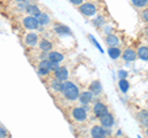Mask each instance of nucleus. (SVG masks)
<instances>
[{"label": "nucleus", "mask_w": 148, "mask_h": 138, "mask_svg": "<svg viewBox=\"0 0 148 138\" xmlns=\"http://www.w3.org/2000/svg\"><path fill=\"white\" fill-rule=\"evenodd\" d=\"M24 25H25L26 29H29V30H37L38 26H40V22H38V20H37L36 16L29 15L24 19Z\"/></svg>", "instance_id": "obj_4"}, {"label": "nucleus", "mask_w": 148, "mask_h": 138, "mask_svg": "<svg viewBox=\"0 0 148 138\" xmlns=\"http://www.w3.org/2000/svg\"><path fill=\"white\" fill-rule=\"evenodd\" d=\"M48 59H51L52 62H56V63H59V62H62L63 59H64V56L62 53H59V52H49V54H48Z\"/></svg>", "instance_id": "obj_11"}, {"label": "nucleus", "mask_w": 148, "mask_h": 138, "mask_svg": "<svg viewBox=\"0 0 148 138\" xmlns=\"http://www.w3.org/2000/svg\"><path fill=\"white\" fill-rule=\"evenodd\" d=\"M38 47L41 48V51H42V52H49V51L52 49V43H51L49 41H47V40L43 38V40L40 41Z\"/></svg>", "instance_id": "obj_12"}, {"label": "nucleus", "mask_w": 148, "mask_h": 138, "mask_svg": "<svg viewBox=\"0 0 148 138\" xmlns=\"http://www.w3.org/2000/svg\"><path fill=\"white\" fill-rule=\"evenodd\" d=\"M146 135H147V136H148V130H147V132H146Z\"/></svg>", "instance_id": "obj_29"}, {"label": "nucleus", "mask_w": 148, "mask_h": 138, "mask_svg": "<svg viewBox=\"0 0 148 138\" xmlns=\"http://www.w3.org/2000/svg\"><path fill=\"white\" fill-rule=\"evenodd\" d=\"M137 118L143 123L145 126L148 125V112L147 111H141L140 113L137 115Z\"/></svg>", "instance_id": "obj_20"}, {"label": "nucleus", "mask_w": 148, "mask_h": 138, "mask_svg": "<svg viewBox=\"0 0 148 138\" xmlns=\"http://www.w3.org/2000/svg\"><path fill=\"white\" fill-rule=\"evenodd\" d=\"M92 111H94V115L96 117H103L104 115H106L109 111H108V106H106L105 104L103 102H96L94 105V109H92Z\"/></svg>", "instance_id": "obj_5"}, {"label": "nucleus", "mask_w": 148, "mask_h": 138, "mask_svg": "<svg viewBox=\"0 0 148 138\" xmlns=\"http://www.w3.org/2000/svg\"><path fill=\"white\" fill-rule=\"evenodd\" d=\"M62 94L66 96L68 100H75L79 98V89L78 86L74 84V83H71V81H66L62 84Z\"/></svg>", "instance_id": "obj_1"}, {"label": "nucleus", "mask_w": 148, "mask_h": 138, "mask_svg": "<svg viewBox=\"0 0 148 138\" xmlns=\"http://www.w3.org/2000/svg\"><path fill=\"white\" fill-rule=\"evenodd\" d=\"M37 20H38L40 25H48V24H49V21H51L49 16L47 15V14H43V12H41L40 15L37 16Z\"/></svg>", "instance_id": "obj_17"}, {"label": "nucleus", "mask_w": 148, "mask_h": 138, "mask_svg": "<svg viewBox=\"0 0 148 138\" xmlns=\"http://www.w3.org/2000/svg\"><path fill=\"white\" fill-rule=\"evenodd\" d=\"M72 116L78 122H84L88 118V113L83 107H74L73 111H72Z\"/></svg>", "instance_id": "obj_3"}, {"label": "nucleus", "mask_w": 148, "mask_h": 138, "mask_svg": "<svg viewBox=\"0 0 148 138\" xmlns=\"http://www.w3.org/2000/svg\"><path fill=\"white\" fill-rule=\"evenodd\" d=\"M109 54H110V57L112 59H116L120 54H121V51L117 48V46H114V47L109 48Z\"/></svg>", "instance_id": "obj_19"}, {"label": "nucleus", "mask_w": 148, "mask_h": 138, "mask_svg": "<svg viewBox=\"0 0 148 138\" xmlns=\"http://www.w3.org/2000/svg\"><path fill=\"white\" fill-rule=\"evenodd\" d=\"M120 77H126V73H125V72H120Z\"/></svg>", "instance_id": "obj_27"}, {"label": "nucleus", "mask_w": 148, "mask_h": 138, "mask_svg": "<svg viewBox=\"0 0 148 138\" xmlns=\"http://www.w3.org/2000/svg\"><path fill=\"white\" fill-rule=\"evenodd\" d=\"M137 56L138 58L143 59V61H148V46H142V47L138 48V52H137Z\"/></svg>", "instance_id": "obj_15"}, {"label": "nucleus", "mask_w": 148, "mask_h": 138, "mask_svg": "<svg viewBox=\"0 0 148 138\" xmlns=\"http://www.w3.org/2000/svg\"><path fill=\"white\" fill-rule=\"evenodd\" d=\"M131 3L136 8H146L148 5V0H131Z\"/></svg>", "instance_id": "obj_21"}, {"label": "nucleus", "mask_w": 148, "mask_h": 138, "mask_svg": "<svg viewBox=\"0 0 148 138\" xmlns=\"http://www.w3.org/2000/svg\"><path fill=\"white\" fill-rule=\"evenodd\" d=\"M100 121H101V126H103V127L110 128L111 126L114 125V116L108 112L106 115H104L103 117H100Z\"/></svg>", "instance_id": "obj_7"}, {"label": "nucleus", "mask_w": 148, "mask_h": 138, "mask_svg": "<svg viewBox=\"0 0 148 138\" xmlns=\"http://www.w3.org/2000/svg\"><path fill=\"white\" fill-rule=\"evenodd\" d=\"M54 75H56V79L59 80V81H64L68 79V70L66 67H59L57 70L54 72Z\"/></svg>", "instance_id": "obj_6"}, {"label": "nucleus", "mask_w": 148, "mask_h": 138, "mask_svg": "<svg viewBox=\"0 0 148 138\" xmlns=\"http://www.w3.org/2000/svg\"><path fill=\"white\" fill-rule=\"evenodd\" d=\"M16 1H25V0H16Z\"/></svg>", "instance_id": "obj_28"}, {"label": "nucleus", "mask_w": 148, "mask_h": 138, "mask_svg": "<svg viewBox=\"0 0 148 138\" xmlns=\"http://www.w3.org/2000/svg\"><path fill=\"white\" fill-rule=\"evenodd\" d=\"M105 41H106V43H108L110 47H114V46L119 44V38L116 37V36H114V35H109L108 37L105 38Z\"/></svg>", "instance_id": "obj_18"}, {"label": "nucleus", "mask_w": 148, "mask_h": 138, "mask_svg": "<svg viewBox=\"0 0 148 138\" xmlns=\"http://www.w3.org/2000/svg\"><path fill=\"white\" fill-rule=\"evenodd\" d=\"M48 72H49V70H47V69L38 68V73H40V74H42V75H47V74H48Z\"/></svg>", "instance_id": "obj_25"}, {"label": "nucleus", "mask_w": 148, "mask_h": 138, "mask_svg": "<svg viewBox=\"0 0 148 138\" xmlns=\"http://www.w3.org/2000/svg\"><path fill=\"white\" fill-rule=\"evenodd\" d=\"M91 136L92 137H95V138H103V137H105L106 136V132H105V130L101 126H94L91 128Z\"/></svg>", "instance_id": "obj_8"}, {"label": "nucleus", "mask_w": 148, "mask_h": 138, "mask_svg": "<svg viewBox=\"0 0 148 138\" xmlns=\"http://www.w3.org/2000/svg\"><path fill=\"white\" fill-rule=\"evenodd\" d=\"M142 20L146 21V22H148V9L142 12Z\"/></svg>", "instance_id": "obj_24"}, {"label": "nucleus", "mask_w": 148, "mask_h": 138, "mask_svg": "<svg viewBox=\"0 0 148 138\" xmlns=\"http://www.w3.org/2000/svg\"><path fill=\"white\" fill-rule=\"evenodd\" d=\"M119 85H120V89H121V91H123V93H126V91L128 90V83L126 79H121L119 83Z\"/></svg>", "instance_id": "obj_22"}, {"label": "nucleus", "mask_w": 148, "mask_h": 138, "mask_svg": "<svg viewBox=\"0 0 148 138\" xmlns=\"http://www.w3.org/2000/svg\"><path fill=\"white\" fill-rule=\"evenodd\" d=\"M136 57H137L136 52H135L133 49H131V48H127V49L122 53V58H123L126 62H132V61H135Z\"/></svg>", "instance_id": "obj_9"}, {"label": "nucleus", "mask_w": 148, "mask_h": 138, "mask_svg": "<svg viewBox=\"0 0 148 138\" xmlns=\"http://www.w3.org/2000/svg\"><path fill=\"white\" fill-rule=\"evenodd\" d=\"M79 11L85 16H94L96 14V6L91 3H84L79 6Z\"/></svg>", "instance_id": "obj_2"}, {"label": "nucleus", "mask_w": 148, "mask_h": 138, "mask_svg": "<svg viewBox=\"0 0 148 138\" xmlns=\"http://www.w3.org/2000/svg\"><path fill=\"white\" fill-rule=\"evenodd\" d=\"M72 4H74V5H82L83 4V0H69Z\"/></svg>", "instance_id": "obj_26"}, {"label": "nucleus", "mask_w": 148, "mask_h": 138, "mask_svg": "<svg viewBox=\"0 0 148 138\" xmlns=\"http://www.w3.org/2000/svg\"><path fill=\"white\" fill-rule=\"evenodd\" d=\"M56 31L57 32H61V33H64V32H66V33H71V30L68 29L67 26H57V29H56Z\"/></svg>", "instance_id": "obj_23"}, {"label": "nucleus", "mask_w": 148, "mask_h": 138, "mask_svg": "<svg viewBox=\"0 0 148 138\" xmlns=\"http://www.w3.org/2000/svg\"><path fill=\"white\" fill-rule=\"evenodd\" d=\"M26 10H27V12H29V15H32V16H38L40 14H41V11H40V9H38V6L37 5H29L26 8Z\"/></svg>", "instance_id": "obj_16"}, {"label": "nucleus", "mask_w": 148, "mask_h": 138, "mask_svg": "<svg viewBox=\"0 0 148 138\" xmlns=\"http://www.w3.org/2000/svg\"><path fill=\"white\" fill-rule=\"evenodd\" d=\"M25 42L29 44V46H36L37 42H38V36H37L36 33H29V35H26V37H25Z\"/></svg>", "instance_id": "obj_10"}, {"label": "nucleus", "mask_w": 148, "mask_h": 138, "mask_svg": "<svg viewBox=\"0 0 148 138\" xmlns=\"http://www.w3.org/2000/svg\"><path fill=\"white\" fill-rule=\"evenodd\" d=\"M79 99L83 104H89L92 100V93L91 91H84V93H82L79 95Z\"/></svg>", "instance_id": "obj_13"}, {"label": "nucleus", "mask_w": 148, "mask_h": 138, "mask_svg": "<svg viewBox=\"0 0 148 138\" xmlns=\"http://www.w3.org/2000/svg\"><path fill=\"white\" fill-rule=\"evenodd\" d=\"M90 91L94 95H98L101 93V84H100V81L99 80H95V81H92L91 84H90Z\"/></svg>", "instance_id": "obj_14"}]
</instances>
